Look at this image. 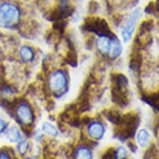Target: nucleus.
Returning a JSON list of instances; mask_svg holds the SVG:
<instances>
[{"mask_svg":"<svg viewBox=\"0 0 159 159\" xmlns=\"http://www.w3.org/2000/svg\"><path fill=\"white\" fill-rule=\"evenodd\" d=\"M21 12L18 6L11 3L0 5V27L3 29H14L20 23Z\"/></svg>","mask_w":159,"mask_h":159,"instance_id":"f257e3e1","label":"nucleus"},{"mask_svg":"<svg viewBox=\"0 0 159 159\" xmlns=\"http://www.w3.org/2000/svg\"><path fill=\"white\" fill-rule=\"evenodd\" d=\"M50 90L57 96H61L66 93L68 87V79L63 71L57 70L51 74L48 81Z\"/></svg>","mask_w":159,"mask_h":159,"instance_id":"f03ea898","label":"nucleus"},{"mask_svg":"<svg viewBox=\"0 0 159 159\" xmlns=\"http://www.w3.org/2000/svg\"><path fill=\"white\" fill-rule=\"evenodd\" d=\"M84 28L86 30L93 32L94 34H98L101 36L112 35L109 26L107 21L102 18H96V17H89L85 19Z\"/></svg>","mask_w":159,"mask_h":159,"instance_id":"7ed1b4c3","label":"nucleus"},{"mask_svg":"<svg viewBox=\"0 0 159 159\" xmlns=\"http://www.w3.org/2000/svg\"><path fill=\"white\" fill-rule=\"evenodd\" d=\"M16 116L19 123L26 126L31 125L34 120V115L31 107L25 102H21L17 105Z\"/></svg>","mask_w":159,"mask_h":159,"instance_id":"20e7f679","label":"nucleus"},{"mask_svg":"<svg viewBox=\"0 0 159 159\" xmlns=\"http://www.w3.org/2000/svg\"><path fill=\"white\" fill-rule=\"evenodd\" d=\"M140 16H141V9L138 8L132 13V15L129 17L128 21L126 22L125 24L122 28V36L125 42H128L132 38V34H133L134 28H135L136 23Z\"/></svg>","mask_w":159,"mask_h":159,"instance_id":"39448f33","label":"nucleus"},{"mask_svg":"<svg viewBox=\"0 0 159 159\" xmlns=\"http://www.w3.org/2000/svg\"><path fill=\"white\" fill-rule=\"evenodd\" d=\"M61 120L65 123H68L72 126L78 127L80 123V118L78 117V112L75 104H72L66 107L65 111L62 112L59 116Z\"/></svg>","mask_w":159,"mask_h":159,"instance_id":"423d86ee","label":"nucleus"},{"mask_svg":"<svg viewBox=\"0 0 159 159\" xmlns=\"http://www.w3.org/2000/svg\"><path fill=\"white\" fill-rule=\"evenodd\" d=\"M142 62H143V57H142V54L139 52V48L133 46V51H132V53H131L130 63H129L131 69H133V71H136V72L140 70Z\"/></svg>","mask_w":159,"mask_h":159,"instance_id":"0eeeda50","label":"nucleus"},{"mask_svg":"<svg viewBox=\"0 0 159 159\" xmlns=\"http://www.w3.org/2000/svg\"><path fill=\"white\" fill-rule=\"evenodd\" d=\"M88 133L89 135L94 139H101L105 133L104 126L99 122H93L89 126Z\"/></svg>","mask_w":159,"mask_h":159,"instance_id":"6e6552de","label":"nucleus"},{"mask_svg":"<svg viewBox=\"0 0 159 159\" xmlns=\"http://www.w3.org/2000/svg\"><path fill=\"white\" fill-rule=\"evenodd\" d=\"M111 44H112V40L110 39L109 37L106 36V35L100 37L98 39V42H97L98 49L103 55L108 54L110 48H111Z\"/></svg>","mask_w":159,"mask_h":159,"instance_id":"1a4fd4ad","label":"nucleus"},{"mask_svg":"<svg viewBox=\"0 0 159 159\" xmlns=\"http://www.w3.org/2000/svg\"><path fill=\"white\" fill-rule=\"evenodd\" d=\"M112 82L113 85L125 92V89H127V86L128 84V80L123 74L119 73L117 75H113V80Z\"/></svg>","mask_w":159,"mask_h":159,"instance_id":"9d476101","label":"nucleus"},{"mask_svg":"<svg viewBox=\"0 0 159 159\" xmlns=\"http://www.w3.org/2000/svg\"><path fill=\"white\" fill-rule=\"evenodd\" d=\"M121 52H122L121 43L118 41V39L115 37V39L112 41V44H111L108 55H109V57L111 58H116L121 54Z\"/></svg>","mask_w":159,"mask_h":159,"instance_id":"9b49d317","label":"nucleus"},{"mask_svg":"<svg viewBox=\"0 0 159 159\" xmlns=\"http://www.w3.org/2000/svg\"><path fill=\"white\" fill-rule=\"evenodd\" d=\"M104 115L105 117H107V119L109 120V122H111L113 124L120 125L121 123H122V118H123V117L116 110H107Z\"/></svg>","mask_w":159,"mask_h":159,"instance_id":"f8f14e48","label":"nucleus"},{"mask_svg":"<svg viewBox=\"0 0 159 159\" xmlns=\"http://www.w3.org/2000/svg\"><path fill=\"white\" fill-rule=\"evenodd\" d=\"M20 57L24 62H31L34 57V52L30 47L24 46L20 49Z\"/></svg>","mask_w":159,"mask_h":159,"instance_id":"ddd939ff","label":"nucleus"},{"mask_svg":"<svg viewBox=\"0 0 159 159\" xmlns=\"http://www.w3.org/2000/svg\"><path fill=\"white\" fill-rule=\"evenodd\" d=\"M74 157L78 159H90L93 157L92 152L87 147H80L75 151Z\"/></svg>","mask_w":159,"mask_h":159,"instance_id":"4468645a","label":"nucleus"},{"mask_svg":"<svg viewBox=\"0 0 159 159\" xmlns=\"http://www.w3.org/2000/svg\"><path fill=\"white\" fill-rule=\"evenodd\" d=\"M6 136H7V138H8L9 142H11V143H16V142L19 141V139L21 138L20 132H19L18 128H16L15 126L11 127L7 131Z\"/></svg>","mask_w":159,"mask_h":159,"instance_id":"2eb2a0df","label":"nucleus"},{"mask_svg":"<svg viewBox=\"0 0 159 159\" xmlns=\"http://www.w3.org/2000/svg\"><path fill=\"white\" fill-rule=\"evenodd\" d=\"M66 62L69 64V65L73 66V67H76L78 64V56L77 53L74 51V49H70L68 52L65 57Z\"/></svg>","mask_w":159,"mask_h":159,"instance_id":"dca6fc26","label":"nucleus"},{"mask_svg":"<svg viewBox=\"0 0 159 159\" xmlns=\"http://www.w3.org/2000/svg\"><path fill=\"white\" fill-rule=\"evenodd\" d=\"M149 139V134L146 130L144 129H141L139 131V133L138 134V144L141 147H145L147 145V143Z\"/></svg>","mask_w":159,"mask_h":159,"instance_id":"f3484780","label":"nucleus"},{"mask_svg":"<svg viewBox=\"0 0 159 159\" xmlns=\"http://www.w3.org/2000/svg\"><path fill=\"white\" fill-rule=\"evenodd\" d=\"M152 28H153V21L152 19H149V20H146V21L143 22L141 26L139 28V33L141 34H139V35H143V34H147L148 32L152 30Z\"/></svg>","mask_w":159,"mask_h":159,"instance_id":"a211bd4d","label":"nucleus"},{"mask_svg":"<svg viewBox=\"0 0 159 159\" xmlns=\"http://www.w3.org/2000/svg\"><path fill=\"white\" fill-rule=\"evenodd\" d=\"M43 131L45 133H47L48 135L52 136V137H56L57 135V128H55L54 126L49 123H44L43 124Z\"/></svg>","mask_w":159,"mask_h":159,"instance_id":"6ab92c4d","label":"nucleus"},{"mask_svg":"<svg viewBox=\"0 0 159 159\" xmlns=\"http://www.w3.org/2000/svg\"><path fill=\"white\" fill-rule=\"evenodd\" d=\"M66 27V22L63 19H58V20H56L54 21V24H53V29H56L57 31H58L59 33H63L64 29H65Z\"/></svg>","mask_w":159,"mask_h":159,"instance_id":"aec40b11","label":"nucleus"},{"mask_svg":"<svg viewBox=\"0 0 159 159\" xmlns=\"http://www.w3.org/2000/svg\"><path fill=\"white\" fill-rule=\"evenodd\" d=\"M29 149V143L27 141H22L20 142L18 145V150L19 152V153L21 155H24L26 154L27 151Z\"/></svg>","mask_w":159,"mask_h":159,"instance_id":"412c9836","label":"nucleus"},{"mask_svg":"<svg viewBox=\"0 0 159 159\" xmlns=\"http://www.w3.org/2000/svg\"><path fill=\"white\" fill-rule=\"evenodd\" d=\"M157 153V149H156V147L154 144H152L150 148L148 149V151L146 152V155H145V158H152V157H156V154Z\"/></svg>","mask_w":159,"mask_h":159,"instance_id":"4be33fe9","label":"nucleus"},{"mask_svg":"<svg viewBox=\"0 0 159 159\" xmlns=\"http://www.w3.org/2000/svg\"><path fill=\"white\" fill-rule=\"evenodd\" d=\"M127 150L123 147H120L116 151V158H125L127 157Z\"/></svg>","mask_w":159,"mask_h":159,"instance_id":"5701e85b","label":"nucleus"},{"mask_svg":"<svg viewBox=\"0 0 159 159\" xmlns=\"http://www.w3.org/2000/svg\"><path fill=\"white\" fill-rule=\"evenodd\" d=\"M98 2H96L95 0H91L89 5V13H95L98 10Z\"/></svg>","mask_w":159,"mask_h":159,"instance_id":"b1692460","label":"nucleus"},{"mask_svg":"<svg viewBox=\"0 0 159 159\" xmlns=\"http://www.w3.org/2000/svg\"><path fill=\"white\" fill-rule=\"evenodd\" d=\"M116 157V151L113 148H110L107 151V152L102 156V158L112 159Z\"/></svg>","mask_w":159,"mask_h":159,"instance_id":"393cba45","label":"nucleus"},{"mask_svg":"<svg viewBox=\"0 0 159 159\" xmlns=\"http://www.w3.org/2000/svg\"><path fill=\"white\" fill-rule=\"evenodd\" d=\"M6 148H1L0 149V159H7L11 158L12 157L9 155V152H8L7 147H5Z\"/></svg>","mask_w":159,"mask_h":159,"instance_id":"a878e982","label":"nucleus"},{"mask_svg":"<svg viewBox=\"0 0 159 159\" xmlns=\"http://www.w3.org/2000/svg\"><path fill=\"white\" fill-rule=\"evenodd\" d=\"M156 11V8H155V4L153 3V2H150V3L148 4V6H146V8H145V12L147 13H153L154 12Z\"/></svg>","mask_w":159,"mask_h":159,"instance_id":"bb28decb","label":"nucleus"},{"mask_svg":"<svg viewBox=\"0 0 159 159\" xmlns=\"http://www.w3.org/2000/svg\"><path fill=\"white\" fill-rule=\"evenodd\" d=\"M7 123H5V121L2 119V118H0V133H2L4 132L6 128H7Z\"/></svg>","mask_w":159,"mask_h":159,"instance_id":"cd10ccee","label":"nucleus"},{"mask_svg":"<svg viewBox=\"0 0 159 159\" xmlns=\"http://www.w3.org/2000/svg\"><path fill=\"white\" fill-rule=\"evenodd\" d=\"M128 146L131 147L130 148L132 149V151H136V147L134 144H132L131 143H128Z\"/></svg>","mask_w":159,"mask_h":159,"instance_id":"c85d7f7f","label":"nucleus"},{"mask_svg":"<svg viewBox=\"0 0 159 159\" xmlns=\"http://www.w3.org/2000/svg\"><path fill=\"white\" fill-rule=\"evenodd\" d=\"M155 8H156V10L159 13V0H157L156 4H155Z\"/></svg>","mask_w":159,"mask_h":159,"instance_id":"c756f323","label":"nucleus"}]
</instances>
